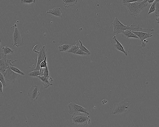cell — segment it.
I'll return each instance as SVG.
<instances>
[{"mask_svg":"<svg viewBox=\"0 0 159 127\" xmlns=\"http://www.w3.org/2000/svg\"><path fill=\"white\" fill-rule=\"evenodd\" d=\"M147 0L136 1L128 3L125 5L129 14L131 16H136L148 4Z\"/></svg>","mask_w":159,"mask_h":127,"instance_id":"obj_1","label":"cell"},{"mask_svg":"<svg viewBox=\"0 0 159 127\" xmlns=\"http://www.w3.org/2000/svg\"><path fill=\"white\" fill-rule=\"evenodd\" d=\"M112 24L113 26V33L116 34L122 33L123 31L126 29H129L132 31H134V29H137L149 30L152 31L154 30L153 29L139 28V25L137 28H135L134 23L131 24L130 26L128 25H125L120 22L117 17L115 18Z\"/></svg>","mask_w":159,"mask_h":127,"instance_id":"obj_2","label":"cell"},{"mask_svg":"<svg viewBox=\"0 0 159 127\" xmlns=\"http://www.w3.org/2000/svg\"><path fill=\"white\" fill-rule=\"evenodd\" d=\"M72 124L78 127H84L90 123L91 120L89 114L79 112L72 114Z\"/></svg>","mask_w":159,"mask_h":127,"instance_id":"obj_3","label":"cell"},{"mask_svg":"<svg viewBox=\"0 0 159 127\" xmlns=\"http://www.w3.org/2000/svg\"><path fill=\"white\" fill-rule=\"evenodd\" d=\"M130 103L129 100L125 99L119 102L115 103L111 111L112 113L114 115L127 113L130 110L129 105Z\"/></svg>","mask_w":159,"mask_h":127,"instance_id":"obj_4","label":"cell"},{"mask_svg":"<svg viewBox=\"0 0 159 127\" xmlns=\"http://www.w3.org/2000/svg\"><path fill=\"white\" fill-rule=\"evenodd\" d=\"M38 46V45L34 46L33 49V51L37 53L38 58L36 66L34 70H40V64L42 61H43L45 58L47 57V54L45 49V46H43L40 48L39 51H37L36 49Z\"/></svg>","mask_w":159,"mask_h":127,"instance_id":"obj_5","label":"cell"},{"mask_svg":"<svg viewBox=\"0 0 159 127\" xmlns=\"http://www.w3.org/2000/svg\"><path fill=\"white\" fill-rule=\"evenodd\" d=\"M68 112L70 114L79 112H84L89 114L88 109L83 107L82 106L75 103L73 102H72L69 103L68 105Z\"/></svg>","mask_w":159,"mask_h":127,"instance_id":"obj_6","label":"cell"},{"mask_svg":"<svg viewBox=\"0 0 159 127\" xmlns=\"http://www.w3.org/2000/svg\"><path fill=\"white\" fill-rule=\"evenodd\" d=\"M15 29L12 35L13 43L11 44L13 46H16L17 47H19L23 44L24 41L23 38L20 35L19 31L16 27V24H15Z\"/></svg>","mask_w":159,"mask_h":127,"instance_id":"obj_7","label":"cell"},{"mask_svg":"<svg viewBox=\"0 0 159 127\" xmlns=\"http://www.w3.org/2000/svg\"><path fill=\"white\" fill-rule=\"evenodd\" d=\"M6 55L2 52L0 53V72H3L5 71L10 66H14L12 65L10 61L11 60L7 58Z\"/></svg>","mask_w":159,"mask_h":127,"instance_id":"obj_8","label":"cell"},{"mask_svg":"<svg viewBox=\"0 0 159 127\" xmlns=\"http://www.w3.org/2000/svg\"><path fill=\"white\" fill-rule=\"evenodd\" d=\"M1 73L3 75L6 80L14 83L15 80L20 76V74L15 72L9 67L5 71Z\"/></svg>","mask_w":159,"mask_h":127,"instance_id":"obj_9","label":"cell"},{"mask_svg":"<svg viewBox=\"0 0 159 127\" xmlns=\"http://www.w3.org/2000/svg\"><path fill=\"white\" fill-rule=\"evenodd\" d=\"M39 89L37 85H32L29 90L28 95L33 101H35L40 95Z\"/></svg>","mask_w":159,"mask_h":127,"instance_id":"obj_10","label":"cell"},{"mask_svg":"<svg viewBox=\"0 0 159 127\" xmlns=\"http://www.w3.org/2000/svg\"><path fill=\"white\" fill-rule=\"evenodd\" d=\"M132 32L137 36L139 39L140 40V41L142 42L146 38L150 37H152L153 35L152 33L149 32H139L138 31H132Z\"/></svg>","mask_w":159,"mask_h":127,"instance_id":"obj_11","label":"cell"},{"mask_svg":"<svg viewBox=\"0 0 159 127\" xmlns=\"http://www.w3.org/2000/svg\"><path fill=\"white\" fill-rule=\"evenodd\" d=\"M47 13L52 14L55 16L62 17V10L60 7H56L48 10Z\"/></svg>","mask_w":159,"mask_h":127,"instance_id":"obj_12","label":"cell"},{"mask_svg":"<svg viewBox=\"0 0 159 127\" xmlns=\"http://www.w3.org/2000/svg\"><path fill=\"white\" fill-rule=\"evenodd\" d=\"M116 35L114 36L112 39L115 41V43L113 45L115 48L118 50L122 52L126 56L127 55V52L125 51L121 44L118 41L116 38Z\"/></svg>","mask_w":159,"mask_h":127,"instance_id":"obj_13","label":"cell"},{"mask_svg":"<svg viewBox=\"0 0 159 127\" xmlns=\"http://www.w3.org/2000/svg\"><path fill=\"white\" fill-rule=\"evenodd\" d=\"M78 0H62V4L65 8L75 6Z\"/></svg>","mask_w":159,"mask_h":127,"instance_id":"obj_14","label":"cell"},{"mask_svg":"<svg viewBox=\"0 0 159 127\" xmlns=\"http://www.w3.org/2000/svg\"><path fill=\"white\" fill-rule=\"evenodd\" d=\"M122 33L127 39L133 38L139 39V37L133 33L130 30L126 29L123 31Z\"/></svg>","mask_w":159,"mask_h":127,"instance_id":"obj_15","label":"cell"},{"mask_svg":"<svg viewBox=\"0 0 159 127\" xmlns=\"http://www.w3.org/2000/svg\"><path fill=\"white\" fill-rule=\"evenodd\" d=\"M39 79L40 80L41 82L43 85L44 88H46L49 86L52 85V84L50 83L48 80L44 76H39Z\"/></svg>","mask_w":159,"mask_h":127,"instance_id":"obj_16","label":"cell"},{"mask_svg":"<svg viewBox=\"0 0 159 127\" xmlns=\"http://www.w3.org/2000/svg\"><path fill=\"white\" fill-rule=\"evenodd\" d=\"M72 46L70 44L66 43L61 44L59 46L58 48L60 51H63L66 52Z\"/></svg>","mask_w":159,"mask_h":127,"instance_id":"obj_17","label":"cell"},{"mask_svg":"<svg viewBox=\"0 0 159 127\" xmlns=\"http://www.w3.org/2000/svg\"><path fill=\"white\" fill-rule=\"evenodd\" d=\"M2 51L3 54L6 55L7 54L13 53L14 50L8 47L7 46H5L2 47Z\"/></svg>","mask_w":159,"mask_h":127,"instance_id":"obj_18","label":"cell"},{"mask_svg":"<svg viewBox=\"0 0 159 127\" xmlns=\"http://www.w3.org/2000/svg\"><path fill=\"white\" fill-rule=\"evenodd\" d=\"M79 43H77L76 44L78 46L79 49L81 50L86 52L89 55L91 54V52L84 46L82 43V42L80 40H79Z\"/></svg>","mask_w":159,"mask_h":127,"instance_id":"obj_19","label":"cell"},{"mask_svg":"<svg viewBox=\"0 0 159 127\" xmlns=\"http://www.w3.org/2000/svg\"><path fill=\"white\" fill-rule=\"evenodd\" d=\"M79 48L78 46L76 44L72 45L70 48L66 52L70 53L75 54L76 52Z\"/></svg>","mask_w":159,"mask_h":127,"instance_id":"obj_20","label":"cell"},{"mask_svg":"<svg viewBox=\"0 0 159 127\" xmlns=\"http://www.w3.org/2000/svg\"><path fill=\"white\" fill-rule=\"evenodd\" d=\"M8 67L16 73L22 75H25L24 73L20 70L17 68L14 67V66H10Z\"/></svg>","mask_w":159,"mask_h":127,"instance_id":"obj_21","label":"cell"},{"mask_svg":"<svg viewBox=\"0 0 159 127\" xmlns=\"http://www.w3.org/2000/svg\"><path fill=\"white\" fill-rule=\"evenodd\" d=\"M49 71L48 70V67L45 68L44 70L43 73V76L46 77L49 81H53L52 78L50 77L49 75Z\"/></svg>","mask_w":159,"mask_h":127,"instance_id":"obj_22","label":"cell"},{"mask_svg":"<svg viewBox=\"0 0 159 127\" xmlns=\"http://www.w3.org/2000/svg\"><path fill=\"white\" fill-rule=\"evenodd\" d=\"M155 15L156 16H159V0H155Z\"/></svg>","mask_w":159,"mask_h":127,"instance_id":"obj_23","label":"cell"},{"mask_svg":"<svg viewBox=\"0 0 159 127\" xmlns=\"http://www.w3.org/2000/svg\"><path fill=\"white\" fill-rule=\"evenodd\" d=\"M40 74V70H34L28 73L29 75L31 76L38 77Z\"/></svg>","mask_w":159,"mask_h":127,"instance_id":"obj_24","label":"cell"},{"mask_svg":"<svg viewBox=\"0 0 159 127\" xmlns=\"http://www.w3.org/2000/svg\"><path fill=\"white\" fill-rule=\"evenodd\" d=\"M5 78L3 74L1 73H0V82L2 84L3 87H6L7 86V84L5 81Z\"/></svg>","mask_w":159,"mask_h":127,"instance_id":"obj_25","label":"cell"},{"mask_svg":"<svg viewBox=\"0 0 159 127\" xmlns=\"http://www.w3.org/2000/svg\"><path fill=\"white\" fill-rule=\"evenodd\" d=\"M20 2L22 3L29 4H34L36 2V0H20Z\"/></svg>","mask_w":159,"mask_h":127,"instance_id":"obj_26","label":"cell"},{"mask_svg":"<svg viewBox=\"0 0 159 127\" xmlns=\"http://www.w3.org/2000/svg\"><path fill=\"white\" fill-rule=\"evenodd\" d=\"M156 3V1H154L153 2L152 4V5L151 7L150 8L149 11L148 12V14H150L151 13L154 12L155 10V4Z\"/></svg>","mask_w":159,"mask_h":127,"instance_id":"obj_27","label":"cell"},{"mask_svg":"<svg viewBox=\"0 0 159 127\" xmlns=\"http://www.w3.org/2000/svg\"><path fill=\"white\" fill-rule=\"evenodd\" d=\"M142 1L143 0H121V2L123 5H125L126 4L129 3Z\"/></svg>","mask_w":159,"mask_h":127,"instance_id":"obj_28","label":"cell"},{"mask_svg":"<svg viewBox=\"0 0 159 127\" xmlns=\"http://www.w3.org/2000/svg\"><path fill=\"white\" fill-rule=\"evenodd\" d=\"M75 54L78 55H88L89 54L87 53L86 52L81 50L80 49H79L77 50V52H76V53H75Z\"/></svg>","mask_w":159,"mask_h":127,"instance_id":"obj_29","label":"cell"},{"mask_svg":"<svg viewBox=\"0 0 159 127\" xmlns=\"http://www.w3.org/2000/svg\"><path fill=\"white\" fill-rule=\"evenodd\" d=\"M47 57H46L44 60L42 61L40 64V68H45L47 66V63L46 62Z\"/></svg>","mask_w":159,"mask_h":127,"instance_id":"obj_30","label":"cell"},{"mask_svg":"<svg viewBox=\"0 0 159 127\" xmlns=\"http://www.w3.org/2000/svg\"><path fill=\"white\" fill-rule=\"evenodd\" d=\"M0 93L1 94H2L3 93V92H2V88L3 87V86H2V84L1 83V82H0Z\"/></svg>","mask_w":159,"mask_h":127,"instance_id":"obj_31","label":"cell"},{"mask_svg":"<svg viewBox=\"0 0 159 127\" xmlns=\"http://www.w3.org/2000/svg\"><path fill=\"white\" fill-rule=\"evenodd\" d=\"M148 3H151L153 2L155 0H147Z\"/></svg>","mask_w":159,"mask_h":127,"instance_id":"obj_32","label":"cell"},{"mask_svg":"<svg viewBox=\"0 0 159 127\" xmlns=\"http://www.w3.org/2000/svg\"><path fill=\"white\" fill-rule=\"evenodd\" d=\"M156 22L159 24V16L157 18H155Z\"/></svg>","mask_w":159,"mask_h":127,"instance_id":"obj_33","label":"cell"},{"mask_svg":"<svg viewBox=\"0 0 159 127\" xmlns=\"http://www.w3.org/2000/svg\"><path fill=\"white\" fill-rule=\"evenodd\" d=\"M102 102L103 104H104L107 102V100H103L102 101Z\"/></svg>","mask_w":159,"mask_h":127,"instance_id":"obj_34","label":"cell"}]
</instances>
